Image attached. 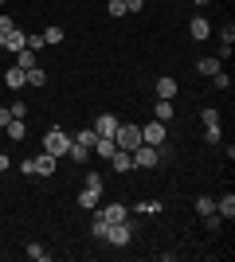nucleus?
I'll return each mask as SVG.
<instances>
[{"mask_svg":"<svg viewBox=\"0 0 235 262\" xmlns=\"http://www.w3.org/2000/svg\"><path fill=\"white\" fill-rule=\"evenodd\" d=\"M20 172H28V176H35V157H28V161H20Z\"/></svg>","mask_w":235,"mask_h":262,"instance_id":"nucleus-35","label":"nucleus"},{"mask_svg":"<svg viewBox=\"0 0 235 262\" xmlns=\"http://www.w3.org/2000/svg\"><path fill=\"white\" fill-rule=\"evenodd\" d=\"M220 39H224V47H231V43H235V28H231V24H227L224 32H220Z\"/></svg>","mask_w":235,"mask_h":262,"instance_id":"nucleus-34","label":"nucleus"},{"mask_svg":"<svg viewBox=\"0 0 235 262\" xmlns=\"http://www.w3.org/2000/svg\"><path fill=\"white\" fill-rule=\"evenodd\" d=\"M67 157H71V161H75V164H87V161H90V149H87V145H78V141H71Z\"/></svg>","mask_w":235,"mask_h":262,"instance_id":"nucleus-19","label":"nucleus"},{"mask_svg":"<svg viewBox=\"0 0 235 262\" xmlns=\"http://www.w3.org/2000/svg\"><path fill=\"white\" fill-rule=\"evenodd\" d=\"M4 82H8L12 90H20V86H28V75H24L16 63H8V71H4Z\"/></svg>","mask_w":235,"mask_h":262,"instance_id":"nucleus-9","label":"nucleus"},{"mask_svg":"<svg viewBox=\"0 0 235 262\" xmlns=\"http://www.w3.org/2000/svg\"><path fill=\"white\" fill-rule=\"evenodd\" d=\"M0 4H4V0H0Z\"/></svg>","mask_w":235,"mask_h":262,"instance_id":"nucleus-42","label":"nucleus"},{"mask_svg":"<svg viewBox=\"0 0 235 262\" xmlns=\"http://www.w3.org/2000/svg\"><path fill=\"white\" fill-rule=\"evenodd\" d=\"M137 211H141V215H161V211H165V204H161V200H141V204H137Z\"/></svg>","mask_w":235,"mask_h":262,"instance_id":"nucleus-21","label":"nucleus"},{"mask_svg":"<svg viewBox=\"0 0 235 262\" xmlns=\"http://www.w3.org/2000/svg\"><path fill=\"white\" fill-rule=\"evenodd\" d=\"M102 239H106V243H114V247H125V243H130V219H125V223H110Z\"/></svg>","mask_w":235,"mask_h":262,"instance_id":"nucleus-5","label":"nucleus"},{"mask_svg":"<svg viewBox=\"0 0 235 262\" xmlns=\"http://www.w3.org/2000/svg\"><path fill=\"white\" fill-rule=\"evenodd\" d=\"M141 8H145V0H125V12H134V16H137Z\"/></svg>","mask_w":235,"mask_h":262,"instance_id":"nucleus-37","label":"nucleus"},{"mask_svg":"<svg viewBox=\"0 0 235 262\" xmlns=\"http://www.w3.org/2000/svg\"><path fill=\"white\" fill-rule=\"evenodd\" d=\"M141 145H153V149H165V121H149L141 125Z\"/></svg>","mask_w":235,"mask_h":262,"instance_id":"nucleus-4","label":"nucleus"},{"mask_svg":"<svg viewBox=\"0 0 235 262\" xmlns=\"http://www.w3.org/2000/svg\"><path fill=\"white\" fill-rule=\"evenodd\" d=\"M90 153H94V157H114V153H118V145H114V137H98V141L90 145Z\"/></svg>","mask_w":235,"mask_h":262,"instance_id":"nucleus-12","label":"nucleus"},{"mask_svg":"<svg viewBox=\"0 0 235 262\" xmlns=\"http://www.w3.org/2000/svg\"><path fill=\"white\" fill-rule=\"evenodd\" d=\"M165 149H153V145H137L134 149V168H157V164L165 161Z\"/></svg>","mask_w":235,"mask_h":262,"instance_id":"nucleus-2","label":"nucleus"},{"mask_svg":"<svg viewBox=\"0 0 235 262\" xmlns=\"http://www.w3.org/2000/svg\"><path fill=\"white\" fill-rule=\"evenodd\" d=\"M212 86L216 90H231V75H227V71H216V75H212Z\"/></svg>","mask_w":235,"mask_h":262,"instance_id":"nucleus-25","label":"nucleus"},{"mask_svg":"<svg viewBox=\"0 0 235 262\" xmlns=\"http://www.w3.org/2000/svg\"><path fill=\"white\" fill-rule=\"evenodd\" d=\"M8 121H12V110H4V106H0V129H4Z\"/></svg>","mask_w":235,"mask_h":262,"instance_id":"nucleus-38","label":"nucleus"},{"mask_svg":"<svg viewBox=\"0 0 235 262\" xmlns=\"http://www.w3.org/2000/svg\"><path fill=\"white\" fill-rule=\"evenodd\" d=\"M98 215L106 219V223H125V219H130V208H125V204H106Z\"/></svg>","mask_w":235,"mask_h":262,"instance_id":"nucleus-6","label":"nucleus"},{"mask_svg":"<svg viewBox=\"0 0 235 262\" xmlns=\"http://www.w3.org/2000/svg\"><path fill=\"white\" fill-rule=\"evenodd\" d=\"M114 145H118L122 153H134L137 145H141V125H122V121H118V129H114Z\"/></svg>","mask_w":235,"mask_h":262,"instance_id":"nucleus-1","label":"nucleus"},{"mask_svg":"<svg viewBox=\"0 0 235 262\" xmlns=\"http://www.w3.org/2000/svg\"><path fill=\"white\" fill-rule=\"evenodd\" d=\"M4 129H8V137H12V141H24V133H28V129H24V118H12L8 125H4Z\"/></svg>","mask_w":235,"mask_h":262,"instance_id":"nucleus-22","label":"nucleus"},{"mask_svg":"<svg viewBox=\"0 0 235 262\" xmlns=\"http://www.w3.org/2000/svg\"><path fill=\"white\" fill-rule=\"evenodd\" d=\"M0 172H8V153H0Z\"/></svg>","mask_w":235,"mask_h":262,"instance_id":"nucleus-39","label":"nucleus"},{"mask_svg":"<svg viewBox=\"0 0 235 262\" xmlns=\"http://www.w3.org/2000/svg\"><path fill=\"white\" fill-rule=\"evenodd\" d=\"M75 141H78V145H87V149H90V145L98 141V133H94V129H78V133H75Z\"/></svg>","mask_w":235,"mask_h":262,"instance_id":"nucleus-29","label":"nucleus"},{"mask_svg":"<svg viewBox=\"0 0 235 262\" xmlns=\"http://www.w3.org/2000/svg\"><path fill=\"white\" fill-rule=\"evenodd\" d=\"M192 4H196V8H204V4H212V0H192Z\"/></svg>","mask_w":235,"mask_h":262,"instance_id":"nucleus-40","label":"nucleus"},{"mask_svg":"<svg viewBox=\"0 0 235 262\" xmlns=\"http://www.w3.org/2000/svg\"><path fill=\"white\" fill-rule=\"evenodd\" d=\"M114 129H118V118H114V114H102V118L94 121V133H98V137H114Z\"/></svg>","mask_w":235,"mask_h":262,"instance_id":"nucleus-10","label":"nucleus"},{"mask_svg":"<svg viewBox=\"0 0 235 262\" xmlns=\"http://www.w3.org/2000/svg\"><path fill=\"white\" fill-rule=\"evenodd\" d=\"M216 215H220V219H235V196H231V192H227L224 200H216Z\"/></svg>","mask_w":235,"mask_h":262,"instance_id":"nucleus-16","label":"nucleus"},{"mask_svg":"<svg viewBox=\"0 0 235 262\" xmlns=\"http://www.w3.org/2000/svg\"><path fill=\"white\" fill-rule=\"evenodd\" d=\"M44 32H32V35H28V51H44Z\"/></svg>","mask_w":235,"mask_h":262,"instance_id":"nucleus-30","label":"nucleus"},{"mask_svg":"<svg viewBox=\"0 0 235 262\" xmlns=\"http://www.w3.org/2000/svg\"><path fill=\"white\" fill-rule=\"evenodd\" d=\"M196 211H200V215H212V211H216V200L212 196H196Z\"/></svg>","mask_w":235,"mask_h":262,"instance_id":"nucleus-26","label":"nucleus"},{"mask_svg":"<svg viewBox=\"0 0 235 262\" xmlns=\"http://www.w3.org/2000/svg\"><path fill=\"white\" fill-rule=\"evenodd\" d=\"M157 94L173 102V94H177V78H173V75H161V78H157Z\"/></svg>","mask_w":235,"mask_h":262,"instance_id":"nucleus-15","label":"nucleus"},{"mask_svg":"<svg viewBox=\"0 0 235 262\" xmlns=\"http://www.w3.org/2000/svg\"><path fill=\"white\" fill-rule=\"evenodd\" d=\"M200 121H204V125H220V110H212V106H208V110L200 114Z\"/></svg>","mask_w":235,"mask_h":262,"instance_id":"nucleus-31","label":"nucleus"},{"mask_svg":"<svg viewBox=\"0 0 235 262\" xmlns=\"http://www.w3.org/2000/svg\"><path fill=\"white\" fill-rule=\"evenodd\" d=\"M106 227H110V223H106L102 215H94V223H90V231H94V239H102V235H106Z\"/></svg>","mask_w":235,"mask_h":262,"instance_id":"nucleus-32","label":"nucleus"},{"mask_svg":"<svg viewBox=\"0 0 235 262\" xmlns=\"http://www.w3.org/2000/svg\"><path fill=\"white\" fill-rule=\"evenodd\" d=\"M216 71H224V67H220V59H212V55H208V59H200V63H196V75H204V78H212Z\"/></svg>","mask_w":235,"mask_h":262,"instance_id":"nucleus-18","label":"nucleus"},{"mask_svg":"<svg viewBox=\"0 0 235 262\" xmlns=\"http://www.w3.org/2000/svg\"><path fill=\"white\" fill-rule=\"evenodd\" d=\"M67 149H71V133H63V129H47V137H44V153H51V157H67Z\"/></svg>","mask_w":235,"mask_h":262,"instance_id":"nucleus-3","label":"nucleus"},{"mask_svg":"<svg viewBox=\"0 0 235 262\" xmlns=\"http://www.w3.org/2000/svg\"><path fill=\"white\" fill-rule=\"evenodd\" d=\"M220 137H224L220 125H204V141H208V145H220Z\"/></svg>","mask_w":235,"mask_h":262,"instance_id":"nucleus-27","label":"nucleus"},{"mask_svg":"<svg viewBox=\"0 0 235 262\" xmlns=\"http://www.w3.org/2000/svg\"><path fill=\"white\" fill-rule=\"evenodd\" d=\"M87 188H98V192H102V176L98 172H87Z\"/></svg>","mask_w":235,"mask_h":262,"instance_id":"nucleus-36","label":"nucleus"},{"mask_svg":"<svg viewBox=\"0 0 235 262\" xmlns=\"http://www.w3.org/2000/svg\"><path fill=\"white\" fill-rule=\"evenodd\" d=\"M98 200H102V192H98V188H82V192H78V208L94 211V208H98Z\"/></svg>","mask_w":235,"mask_h":262,"instance_id":"nucleus-11","label":"nucleus"},{"mask_svg":"<svg viewBox=\"0 0 235 262\" xmlns=\"http://www.w3.org/2000/svg\"><path fill=\"white\" fill-rule=\"evenodd\" d=\"M16 67H20V71L39 67V51H28V47H24V51H16Z\"/></svg>","mask_w":235,"mask_h":262,"instance_id":"nucleus-14","label":"nucleus"},{"mask_svg":"<svg viewBox=\"0 0 235 262\" xmlns=\"http://www.w3.org/2000/svg\"><path fill=\"white\" fill-rule=\"evenodd\" d=\"M0 51H4V32H0Z\"/></svg>","mask_w":235,"mask_h":262,"instance_id":"nucleus-41","label":"nucleus"},{"mask_svg":"<svg viewBox=\"0 0 235 262\" xmlns=\"http://www.w3.org/2000/svg\"><path fill=\"white\" fill-rule=\"evenodd\" d=\"M28 75V86H47V75H44V67H32V71H24Z\"/></svg>","mask_w":235,"mask_h":262,"instance_id":"nucleus-23","label":"nucleus"},{"mask_svg":"<svg viewBox=\"0 0 235 262\" xmlns=\"http://www.w3.org/2000/svg\"><path fill=\"white\" fill-rule=\"evenodd\" d=\"M153 118L168 125V121H173V102H168V98H157V106H153Z\"/></svg>","mask_w":235,"mask_h":262,"instance_id":"nucleus-17","label":"nucleus"},{"mask_svg":"<svg viewBox=\"0 0 235 262\" xmlns=\"http://www.w3.org/2000/svg\"><path fill=\"white\" fill-rule=\"evenodd\" d=\"M55 164H59V157H51V153L35 157V176H51V172H55Z\"/></svg>","mask_w":235,"mask_h":262,"instance_id":"nucleus-13","label":"nucleus"},{"mask_svg":"<svg viewBox=\"0 0 235 262\" xmlns=\"http://www.w3.org/2000/svg\"><path fill=\"white\" fill-rule=\"evenodd\" d=\"M106 12H110L114 20H118V16H125V0H110V4H106Z\"/></svg>","mask_w":235,"mask_h":262,"instance_id":"nucleus-33","label":"nucleus"},{"mask_svg":"<svg viewBox=\"0 0 235 262\" xmlns=\"http://www.w3.org/2000/svg\"><path fill=\"white\" fill-rule=\"evenodd\" d=\"M110 164H114V172H134V153H122V149H118V153L110 157Z\"/></svg>","mask_w":235,"mask_h":262,"instance_id":"nucleus-8","label":"nucleus"},{"mask_svg":"<svg viewBox=\"0 0 235 262\" xmlns=\"http://www.w3.org/2000/svg\"><path fill=\"white\" fill-rule=\"evenodd\" d=\"M208 35H212V24L204 20V16H196L192 20V39H208Z\"/></svg>","mask_w":235,"mask_h":262,"instance_id":"nucleus-20","label":"nucleus"},{"mask_svg":"<svg viewBox=\"0 0 235 262\" xmlns=\"http://www.w3.org/2000/svg\"><path fill=\"white\" fill-rule=\"evenodd\" d=\"M24 254H28V258H32V262H47V258H51V251H44L39 243H32V247H28V251H24Z\"/></svg>","mask_w":235,"mask_h":262,"instance_id":"nucleus-24","label":"nucleus"},{"mask_svg":"<svg viewBox=\"0 0 235 262\" xmlns=\"http://www.w3.org/2000/svg\"><path fill=\"white\" fill-rule=\"evenodd\" d=\"M0 176H4V172H0Z\"/></svg>","mask_w":235,"mask_h":262,"instance_id":"nucleus-43","label":"nucleus"},{"mask_svg":"<svg viewBox=\"0 0 235 262\" xmlns=\"http://www.w3.org/2000/svg\"><path fill=\"white\" fill-rule=\"evenodd\" d=\"M24 47H28V35L12 28V32L4 35V51H8V55H16V51H24Z\"/></svg>","mask_w":235,"mask_h":262,"instance_id":"nucleus-7","label":"nucleus"},{"mask_svg":"<svg viewBox=\"0 0 235 262\" xmlns=\"http://www.w3.org/2000/svg\"><path fill=\"white\" fill-rule=\"evenodd\" d=\"M44 43H47V47L63 43V28H47V32H44Z\"/></svg>","mask_w":235,"mask_h":262,"instance_id":"nucleus-28","label":"nucleus"}]
</instances>
